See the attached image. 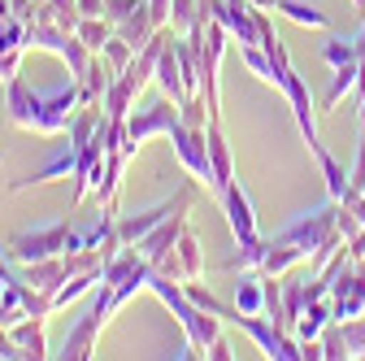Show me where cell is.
<instances>
[{
  "instance_id": "obj_39",
  "label": "cell",
  "mask_w": 365,
  "mask_h": 361,
  "mask_svg": "<svg viewBox=\"0 0 365 361\" xmlns=\"http://www.w3.org/2000/svg\"><path fill=\"white\" fill-rule=\"evenodd\" d=\"M352 9H356V14H365V0H352Z\"/></svg>"
},
{
  "instance_id": "obj_26",
  "label": "cell",
  "mask_w": 365,
  "mask_h": 361,
  "mask_svg": "<svg viewBox=\"0 0 365 361\" xmlns=\"http://www.w3.org/2000/svg\"><path fill=\"white\" fill-rule=\"evenodd\" d=\"M200 22V0H170V31L187 35Z\"/></svg>"
},
{
  "instance_id": "obj_38",
  "label": "cell",
  "mask_w": 365,
  "mask_h": 361,
  "mask_svg": "<svg viewBox=\"0 0 365 361\" xmlns=\"http://www.w3.org/2000/svg\"><path fill=\"white\" fill-rule=\"evenodd\" d=\"M252 9H274V0H248Z\"/></svg>"
},
{
  "instance_id": "obj_8",
  "label": "cell",
  "mask_w": 365,
  "mask_h": 361,
  "mask_svg": "<svg viewBox=\"0 0 365 361\" xmlns=\"http://www.w3.org/2000/svg\"><path fill=\"white\" fill-rule=\"evenodd\" d=\"M205 148H209V166H213V183L209 188L222 196L235 183V161H231V144H226V131H222L217 118H209V126H205Z\"/></svg>"
},
{
  "instance_id": "obj_30",
  "label": "cell",
  "mask_w": 365,
  "mask_h": 361,
  "mask_svg": "<svg viewBox=\"0 0 365 361\" xmlns=\"http://www.w3.org/2000/svg\"><path fill=\"white\" fill-rule=\"evenodd\" d=\"M283 305H287V318H292V327H296V318H300V309H304V283L287 279V283H283Z\"/></svg>"
},
{
  "instance_id": "obj_33",
  "label": "cell",
  "mask_w": 365,
  "mask_h": 361,
  "mask_svg": "<svg viewBox=\"0 0 365 361\" xmlns=\"http://www.w3.org/2000/svg\"><path fill=\"white\" fill-rule=\"evenodd\" d=\"M14 357H26V352H22V344L14 340L9 327H0V361H14Z\"/></svg>"
},
{
  "instance_id": "obj_21",
  "label": "cell",
  "mask_w": 365,
  "mask_h": 361,
  "mask_svg": "<svg viewBox=\"0 0 365 361\" xmlns=\"http://www.w3.org/2000/svg\"><path fill=\"white\" fill-rule=\"evenodd\" d=\"M130 105H135V92L113 74L109 78V87H105V101H101V109H105V118H130Z\"/></svg>"
},
{
  "instance_id": "obj_14",
  "label": "cell",
  "mask_w": 365,
  "mask_h": 361,
  "mask_svg": "<svg viewBox=\"0 0 365 361\" xmlns=\"http://www.w3.org/2000/svg\"><path fill=\"white\" fill-rule=\"evenodd\" d=\"M70 31H61L57 22H26V49H43L53 57H66Z\"/></svg>"
},
{
  "instance_id": "obj_10",
  "label": "cell",
  "mask_w": 365,
  "mask_h": 361,
  "mask_svg": "<svg viewBox=\"0 0 365 361\" xmlns=\"http://www.w3.org/2000/svg\"><path fill=\"white\" fill-rule=\"evenodd\" d=\"M66 279H70L66 257H43V261H26V265H22V283L35 288V292H48V296H57V288H61Z\"/></svg>"
},
{
  "instance_id": "obj_36",
  "label": "cell",
  "mask_w": 365,
  "mask_h": 361,
  "mask_svg": "<svg viewBox=\"0 0 365 361\" xmlns=\"http://www.w3.org/2000/svg\"><path fill=\"white\" fill-rule=\"evenodd\" d=\"M348 253H352V257H365V227H361V231L348 240Z\"/></svg>"
},
{
  "instance_id": "obj_15",
  "label": "cell",
  "mask_w": 365,
  "mask_h": 361,
  "mask_svg": "<svg viewBox=\"0 0 365 361\" xmlns=\"http://www.w3.org/2000/svg\"><path fill=\"white\" fill-rule=\"evenodd\" d=\"M174 257L182 265V283H187V279H205V253H200V240H196L192 227H182V235L174 244Z\"/></svg>"
},
{
  "instance_id": "obj_3",
  "label": "cell",
  "mask_w": 365,
  "mask_h": 361,
  "mask_svg": "<svg viewBox=\"0 0 365 361\" xmlns=\"http://www.w3.org/2000/svg\"><path fill=\"white\" fill-rule=\"evenodd\" d=\"M118 313V305H113V288L109 283H101V292L91 296V309L83 313V318L74 322V331L61 340V348H57V357H66V361H83V357H91V348H96V335H101V327Z\"/></svg>"
},
{
  "instance_id": "obj_13",
  "label": "cell",
  "mask_w": 365,
  "mask_h": 361,
  "mask_svg": "<svg viewBox=\"0 0 365 361\" xmlns=\"http://www.w3.org/2000/svg\"><path fill=\"white\" fill-rule=\"evenodd\" d=\"M126 153L122 148H109L105 153V166H101V183H96V196L101 205H118V188H122V170H126Z\"/></svg>"
},
{
  "instance_id": "obj_2",
  "label": "cell",
  "mask_w": 365,
  "mask_h": 361,
  "mask_svg": "<svg viewBox=\"0 0 365 361\" xmlns=\"http://www.w3.org/2000/svg\"><path fill=\"white\" fill-rule=\"evenodd\" d=\"M83 248V231H74L70 222H48V227H35V231H22L9 240V261L26 265V261H43V257H66Z\"/></svg>"
},
{
  "instance_id": "obj_11",
  "label": "cell",
  "mask_w": 365,
  "mask_h": 361,
  "mask_svg": "<svg viewBox=\"0 0 365 361\" xmlns=\"http://www.w3.org/2000/svg\"><path fill=\"white\" fill-rule=\"evenodd\" d=\"M74 170H78V144H66L43 170H35V174H26V178H14L9 183V192H22V188H39V183H53V178H74Z\"/></svg>"
},
{
  "instance_id": "obj_32",
  "label": "cell",
  "mask_w": 365,
  "mask_h": 361,
  "mask_svg": "<svg viewBox=\"0 0 365 361\" xmlns=\"http://www.w3.org/2000/svg\"><path fill=\"white\" fill-rule=\"evenodd\" d=\"M22 57H26V49H9V53H0V78H18V70H22Z\"/></svg>"
},
{
  "instance_id": "obj_20",
  "label": "cell",
  "mask_w": 365,
  "mask_h": 361,
  "mask_svg": "<svg viewBox=\"0 0 365 361\" xmlns=\"http://www.w3.org/2000/svg\"><path fill=\"white\" fill-rule=\"evenodd\" d=\"M322 61H327L331 70H348V66H356V61H361L356 39H339V35L322 39Z\"/></svg>"
},
{
  "instance_id": "obj_27",
  "label": "cell",
  "mask_w": 365,
  "mask_h": 361,
  "mask_svg": "<svg viewBox=\"0 0 365 361\" xmlns=\"http://www.w3.org/2000/svg\"><path fill=\"white\" fill-rule=\"evenodd\" d=\"M101 57L109 61V70H113V74H122V70L130 66V57H135V49H130V44H126V39H122V35L113 31V39L105 44V53H101Z\"/></svg>"
},
{
  "instance_id": "obj_5",
  "label": "cell",
  "mask_w": 365,
  "mask_h": 361,
  "mask_svg": "<svg viewBox=\"0 0 365 361\" xmlns=\"http://www.w3.org/2000/svg\"><path fill=\"white\" fill-rule=\"evenodd\" d=\"M331 309H335V322H348V318H361L365 313V257H352L335 275Z\"/></svg>"
},
{
  "instance_id": "obj_22",
  "label": "cell",
  "mask_w": 365,
  "mask_h": 361,
  "mask_svg": "<svg viewBox=\"0 0 365 361\" xmlns=\"http://www.w3.org/2000/svg\"><path fill=\"white\" fill-rule=\"evenodd\" d=\"M113 31H118V26H113L109 18H83L74 35H78V39L87 44V49H91V53H105V44L113 39Z\"/></svg>"
},
{
  "instance_id": "obj_40",
  "label": "cell",
  "mask_w": 365,
  "mask_h": 361,
  "mask_svg": "<svg viewBox=\"0 0 365 361\" xmlns=\"http://www.w3.org/2000/svg\"><path fill=\"white\" fill-rule=\"evenodd\" d=\"M361 131H365V96H361Z\"/></svg>"
},
{
  "instance_id": "obj_37",
  "label": "cell",
  "mask_w": 365,
  "mask_h": 361,
  "mask_svg": "<svg viewBox=\"0 0 365 361\" xmlns=\"http://www.w3.org/2000/svg\"><path fill=\"white\" fill-rule=\"evenodd\" d=\"M356 53L365 57V22H361V31H356Z\"/></svg>"
},
{
  "instance_id": "obj_12",
  "label": "cell",
  "mask_w": 365,
  "mask_h": 361,
  "mask_svg": "<svg viewBox=\"0 0 365 361\" xmlns=\"http://www.w3.org/2000/svg\"><path fill=\"white\" fill-rule=\"evenodd\" d=\"M157 83L174 105H187V87H182V66H178V53H174V35L165 44V53L157 57Z\"/></svg>"
},
{
  "instance_id": "obj_29",
  "label": "cell",
  "mask_w": 365,
  "mask_h": 361,
  "mask_svg": "<svg viewBox=\"0 0 365 361\" xmlns=\"http://www.w3.org/2000/svg\"><path fill=\"white\" fill-rule=\"evenodd\" d=\"M317 340H322V352H327V361H344V357H348V344H344V331H339V322H335V327H327V331L317 335Z\"/></svg>"
},
{
  "instance_id": "obj_31",
  "label": "cell",
  "mask_w": 365,
  "mask_h": 361,
  "mask_svg": "<svg viewBox=\"0 0 365 361\" xmlns=\"http://www.w3.org/2000/svg\"><path fill=\"white\" fill-rule=\"evenodd\" d=\"M348 188L352 192H365V131H361V144H356V161L348 170Z\"/></svg>"
},
{
  "instance_id": "obj_41",
  "label": "cell",
  "mask_w": 365,
  "mask_h": 361,
  "mask_svg": "<svg viewBox=\"0 0 365 361\" xmlns=\"http://www.w3.org/2000/svg\"><path fill=\"white\" fill-rule=\"evenodd\" d=\"M0 161H5V148H0Z\"/></svg>"
},
{
  "instance_id": "obj_19",
  "label": "cell",
  "mask_w": 365,
  "mask_h": 361,
  "mask_svg": "<svg viewBox=\"0 0 365 361\" xmlns=\"http://www.w3.org/2000/svg\"><path fill=\"white\" fill-rule=\"evenodd\" d=\"M109 78H113V70H109V61L101 66V53H96V57H91V66H87V74L78 78V83H83V105H91V109H96V105L105 101V87H109Z\"/></svg>"
},
{
  "instance_id": "obj_7",
  "label": "cell",
  "mask_w": 365,
  "mask_h": 361,
  "mask_svg": "<svg viewBox=\"0 0 365 361\" xmlns=\"http://www.w3.org/2000/svg\"><path fill=\"white\" fill-rule=\"evenodd\" d=\"M222 209H226V222H231V235H235V244H240V248L261 240V231H257V213H252V200H248V192H244L240 183H231V188L222 192Z\"/></svg>"
},
{
  "instance_id": "obj_1",
  "label": "cell",
  "mask_w": 365,
  "mask_h": 361,
  "mask_svg": "<svg viewBox=\"0 0 365 361\" xmlns=\"http://www.w3.org/2000/svg\"><path fill=\"white\" fill-rule=\"evenodd\" d=\"M5 105H9L14 126L35 131V135H61V131H70L74 113L83 109V83L70 74L66 83L48 87V92H35V87H26L22 78H9Z\"/></svg>"
},
{
  "instance_id": "obj_6",
  "label": "cell",
  "mask_w": 365,
  "mask_h": 361,
  "mask_svg": "<svg viewBox=\"0 0 365 361\" xmlns=\"http://www.w3.org/2000/svg\"><path fill=\"white\" fill-rule=\"evenodd\" d=\"M170 144H174V157L178 166L187 170L200 183H213V166H209V148H205V131H192L187 122L178 118V126L170 131Z\"/></svg>"
},
{
  "instance_id": "obj_28",
  "label": "cell",
  "mask_w": 365,
  "mask_h": 361,
  "mask_svg": "<svg viewBox=\"0 0 365 361\" xmlns=\"http://www.w3.org/2000/svg\"><path fill=\"white\" fill-rule=\"evenodd\" d=\"M339 331H344L348 357H365V313H361V318H348V322H339Z\"/></svg>"
},
{
  "instance_id": "obj_23",
  "label": "cell",
  "mask_w": 365,
  "mask_h": 361,
  "mask_svg": "<svg viewBox=\"0 0 365 361\" xmlns=\"http://www.w3.org/2000/svg\"><path fill=\"white\" fill-rule=\"evenodd\" d=\"M182 292H187V296H192V300H196L205 313H213V318H222V322H235V313H240V309H226V305H222V300H217L209 288H200V279H187V283H182Z\"/></svg>"
},
{
  "instance_id": "obj_17",
  "label": "cell",
  "mask_w": 365,
  "mask_h": 361,
  "mask_svg": "<svg viewBox=\"0 0 365 361\" xmlns=\"http://www.w3.org/2000/svg\"><path fill=\"white\" fill-rule=\"evenodd\" d=\"M235 309H240V313H265L261 270H240V283H235Z\"/></svg>"
},
{
  "instance_id": "obj_34",
  "label": "cell",
  "mask_w": 365,
  "mask_h": 361,
  "mask_svg": "<svg viewBox=\"0 0 365 361\" xmlns=\"http://www.w3.org/2000/svg\"><path fill=\"white\" fill-rule=\"evenodd\" d=\"M205 357H213V361H231L235 357V348H231V340H226V335H217L213 344H209V352Z\"/></svg>"
},
{
  "instance_id": "obj_4",
  "label": "cell",
  "mask_w": 365,
  "mask_h": 361,
  "mask_svg": "<svg viewBox=\"0 0 365 361\" xmlns=\"http://www.w3.org/2000/svg\"><path fill=\"white\" fill-rule=\"evenodd\" d=\"M178 118H182V109L165 96V101H153V105H144V109H135L130 118H126V157H135L140 153V144L148 140V135H170L174 126H178Z\"/></svg>"
},
{
  "instance_id": "obj_24",
  "label": "cell",
  "mask_w": 365,
  "mask_h": 361,
  "mask_svg": "<svg viewBox=\"0 0 365 361\" xmlns=\"http://www.w3.org/2000/svg\"><path fill=\"white\" fill-rule=\"evenodd\" d=\"M313 157H317V166H322V174H327V192H331V200H344V192H348V174H344V166L335 161V153L322 148V153H313Z\"/></svg>"
},
{
  "instance_id": "obj_18",
  "label": "cell",
  "mask_w": 365,
  "mask_h": 361,
  "mask_svg": "<svg viewBox=\"0 0 365 361\" xmlns=\"http://www.w3.org/2000/svg\"><path fill=\"white\" fill-rule=\"evenodd\" d=\"M14 340L22 344V352L35 361V357H48V340H43V318H18L14 327Z\"/></svg>"
},
{
  "instance_id": "obj_9",
  "label": "cell",
  "mask_w": 365,
  "mask_h": 361,
  "mask_svg": "<svg viewBox=\"0 0 365 361\" xmlns=\"http://www.w3.org/2000/svg\"><path fill=\"white\" fill-rule=\"evenodd\" d=\"M182 227H187V209H174L165 222H161V227L157 231H148L140 244H135V248H140L153 265H161L170 253H174V244H178V235H182Z\"/></svg>"
},
{
  "instance_id": "obj_25",
  "label": "cell",
  "mask_w": 365,
  "mask_h": 361,
  "mask_svg": "<svg viewBox=\"0 0 365 361\" xmlns=\"http://www.w3.org/2000/svg\"><path fill=\"white\" fill-rule=\"evenodd\" d=\"M240 61H244L261 83H269V87H274V61H269V53L261 49V44H240Z\"/></svg>"
},
{
  "instance_id": "obj_16",
  "label": "cell",
  "mask_w": 365,
  "mask_h": 361,
  "mask_svg": "<svg viewBox=\"0 0 365 361\" xmlns=\"http://www.w3.org/2000/svg\"><path fill=\"white\" fill-rule=\"evenodd\" d=\"M274 14H283V18H292L296 26H309V31H327L331 26V18L313 5V0H274Z\"/></svg>"
},
{
  "instance_id": "obj_35",
  "label": "cell",
  "mask_w": 365,
  "mask_h": 361,
  "mask_svg": "<svg viewBox=\"0 0 365 361\" xmlns=\"http://www.w3.org/2000/svg\"><path fill=\"white\" fill-rule=\"evenodd\" d=\"M105 5H109V0H78L83 18H105Z\"/></svg>"
}]
</instances>
